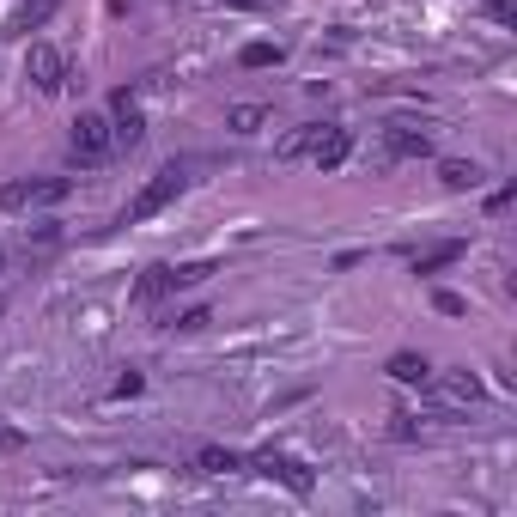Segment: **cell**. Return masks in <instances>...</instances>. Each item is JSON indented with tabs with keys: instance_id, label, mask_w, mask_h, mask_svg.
Instances as JSON below:
<instances>
[{
	"instance_id": "1",
	"label": "cell",
	"mask_w": 517,
	"mask_h": 517,
	"mask_svg": "<svg viewBox=\"0 0 517 517\" xmlns=\"http://www.w3.org/2000/svg\"><path fill=\"white\" fill-rule=\"evenodd\" d=\"M73 195V177H13L0 189V207L7 213H37V207H61Z\"/></svg>"
},
{
	"instance_id": "2",
	"label": "cell",
	"mask_w": 517,
	"mask_h": 517,
	"mask_svg": "<svg viewBox=\"0 0 517 517\" xmlns=\"http://www.w3.org/2000/svg\"><path fill=\"white\" fill-rule=\"evenodd\" d=\"M183 183H189V177H183V165H165V171H153V177L140 183V195L128 201V226H140V219H159V213H165V207L183 195Z\"/></svg>"
},
{
	"instance_id": "3",
	"label": "cell",
	"mask_w": 517,
	"mask_h": 517,
	"mask_svg": "<svg viewBox=\"0 0 517 517\" xmlns=\"http://www.w3.org/2000/svg\"><path fill=\"white\" fill-rule=\"evenodd\" d=\"M67 146H73V159H80V165H104V159H110V146H116V134H110V116H98V110H80V116H73V134H67Z\"/></svg>"
},
{
	"instance_id": "4",
	"label": "cell",
	"mask_w": 517,
	"mask_h": 517,
	"mask_svg": "<svg viewBox=\"0 0 517 517\" xmlns=\"http://www.w3.org/2000/svg\"><path fill=\"white\" fill-rule=\"evenodd\" d=\"M25 80H31L43 98H55V92L67 86V61H61L55 43H31V55H25Z\"/></svg>"
},
{
	"instance_id": "5",
	"label": "cell",
	"mask_w": 517,
	"mask_h": 517,
	"mask_svg": "<svg viewBox=\"0 0 517 517\" xmlns=\"http://www.w3.org/2000/svg\"><path fill=\"white\" fill-rule=\"evenodd\" d=\"M250 469H256V475H268V481H280V487H292V493H311V487H317L305 463H292V457H280V451L250 457Z\"/></svg>"
},
{
	"instance_id": "6",
	"label": "cell",
	"mask_w": 517,
	"mask_h": 517,
	"mask_svg": "<svg viewBox=\"0 0 517 517\" xmlns=\"http://www.w3.org/2000/svg\"><path fill=\"white\" fill-rule=\"evenodd\" d=\"M384 153L390 159H432V134L414 122H384Z\"/></svg>"
},
{
	"instance_id": "7",
	"label": "cell",
	"mask_w": 517,
	"mask_h": 517,
	"mask_svg": "<svg viewBox=\"0 0 517 517\" xmlns=\"http://www.w3.org/2000/svg\"><path fill=\"white\" fill-rule=\"evenodd\" d=\"M110 134H116V146H140L146 140V116H140L134 92H116L110 98Z\"/></svg>"
},
{
	"instance_id": "8",
	"label": "cell",
	"mask_w": 517,
	"mask_h": 517,
	"mask_svg": "<svg viewBox=\"0 0 517 517\" xmlns=\"http://www.w3.org/2000/svg\"><path fill=\"white\" fill-rule=\"evenodd\" d=\"M347 153H353V134H347V128H329V122H323V134H317V146H311L305 159H311L317 171H335V165H347Z\"/></svg>"
},
{
	"instance_id": "9",
	"label": "cell",
	"mask_w": 517,
	"mask_h": 517,
	"mask_svg": "<svg viewBox=\"0 0 517 517\" xmlns=\"http://www.w3.org/2000/svg\"><path fill=\"white\" fill-rule=\"evenodd\" d=\"M55 7H61V0H25V7L7 19V37H31V31H43V25L55 19Z\"/></svg>"
},
{
	"instance_id": "10",
	"label": "cell",
	"mask_w": 517,
	"mask_h": 517,
	"mask_svg": "<svg viewBox=\"0 0 517 517\" xmlns=\"http://www.w3.org/2000/svg\"><path fill=\"white\" fill-rule=\"evenodd\" d=\"M165 292H177V286H171V262H153V268L134 280V305H159Z\"/></svg>"
},
{
	"instance_id": "11",
	"label": "cell",
	"mask_w": 517,
	"mask_h": 517,
	"mask_svg": "<svg viewBox=\"0 0 517 517\" xmlns=\"http://www.w3.org/2000/svg\"><path fill=\"white\" fill-rule=\"evenodd\" d=\"M390 378L396 384H432V359L426 353H396L390 359Z\"/></svg>"
},
{
	"instance_id": "12",
	"label": "cell",
	"mask_w": 517,
	"mask_h": 517,
	"mask_svg": "<svg viewBox=\"0 0 517 517\" xmlns=\"http://www.w3.org/2000/svg\"><path fill=\"white\" fill-rule=\"evenodd\" d=\"M438 177H445V189H481V165L475 159H445Z\"/></svg>"
},
{
	"instance_id": "13",
	"label": "cell",
	"mask_w": 517,
	"mask_h": 517,
	"mask_svg": "<svg viewBox=\"0 0 517 517\" xmlns=\"http://www.w3.org/2000/svg\"><path fill=\"white\" fill-rule=\"evenodd\" d=\"M317 134H323V122H305V128H292V134L274 146V153H280V159H305L311 146H317Z\"/></svg>"
},
{
	"instance_id": "14",
	"label": "cell",
	"mask_w": 517,
	"mask_h": 517,
	"mask_svg": "<svg viewBox=\"0 0 517 517\" xmlns=\"http://www.w3.org/2000/svg\"><path fill=\"white\" fill-rule=\"evenodd\" d=\"M213 274H219L213 256H201V262H177V268H171V286L183 292V286H201V280H213Z\"/></svg>"
},
{
	"instance_id": "15",
	"label": "cell",
	"mask_w": 517,
	"mask_h": 517,
	"mask_svg": "<svg viewBox=\"0 0 517 517\" xmlns=\"http://www.w3.org/2000/svg\"><path fill=\"white\" fill-rule=\"evenodd\" d=\"M457 256H463V244H432V250L414 256V274H438V268H451Z\"/></svg>"
},
{
	"instance_id": "16",
	"label": "cell",
	"mask_w": 517,
	"mask_h": 517,
	"mask_svg": "<svg viewBox=\"0 0 517 517\" xmlns=\"http://www.w3.org/2000/svg\"><path fill=\"white\" fill-rule=\"evenodd\" d=\"M195 469H201V475H232V469H244V457H238V451H219V445H207V451L195 457Z\"/></svg>"
},
{
	"instance_id": "17",
	"label": "cell",
	"mask_w": 517,
	"mask_h": 517,
	"mask_svg": "<svg viewBox=\"0 0 517 517\" xmlns=\"http://www.w3.org/2000/svg\"><path fill=\"white\" fill-rule=\"evenodd\" d=\"M226 122H232V134H256V128L268 122V104H232Z\"/></svg>"
},
{
	"instance_id": "18",
	"label": "cell",
	"mask_w": 517,
	"mask_h": 517,
	"mask_svg": "<svg viewBox=\"0 0 517 517\" xmlns=\"http://www.w3.org/2000/svg\"><path fill=\"white\" fill-rule=\"evenodd\" d=\"M244 67H280L286 61V49L280 43H244V55H238Z\"/></svg>"
},
{
	"instance_id": "19",
	"label": "cell",
	"mask_w": 517,
	"mask_h": 517,
	"mask_svg": "<svg viewBox=\"0 0 517 517\" xmlns=\"http://www.w3.org/2000/svg\"><path fill=\"white\" fill-rule=\"evenodd\" d=\"M445 402H481V384L469 372H457V378H445Z\"/></svg>"
},
{
	"instance_id": "20",
	"label": "cell",
	"mask_w": 517,
	"mask_h": 517,
	"mask_svg": "<svg viewBox=\"0 0 517 517\" xmlns=\"http://www.w3.org/2000/svg\"><path fill=\"white\" fill-rule=\"evenodd\" d=\"M432 311H438V317H463L469 299H463V292H432Z\"/></svg>"
},
{
	"instance_id": "21",
	"label": "cell",
	"mask_w": 517,
	"mask_h": 517,
	"mask_svg": "<svg viewBox=\"0 0 517 517\" xmlns=\"http://www.w3.org/2000/svg\"><path fill=\"white\" fill-rule=\"evenodd\" d=\"M207 323H213V317H207V311H183V317H177V323H171V329H183V335H195V329H207Z\"/></svg>"
},
{
	"instance_id": "22",
	"label": "cell",
	"mask_w": 517,
	"mask_h": 517,
	"mask_svg": "<svg viewBox=\"0 0 517 517\" xmlns=\"http://www.w3.org/2000/svg\"><path fill=\"white\" fill-rule=\"evenodd\" d=\"M0 274H7V250H0Z\"/></svg>"
}]
</instances>
